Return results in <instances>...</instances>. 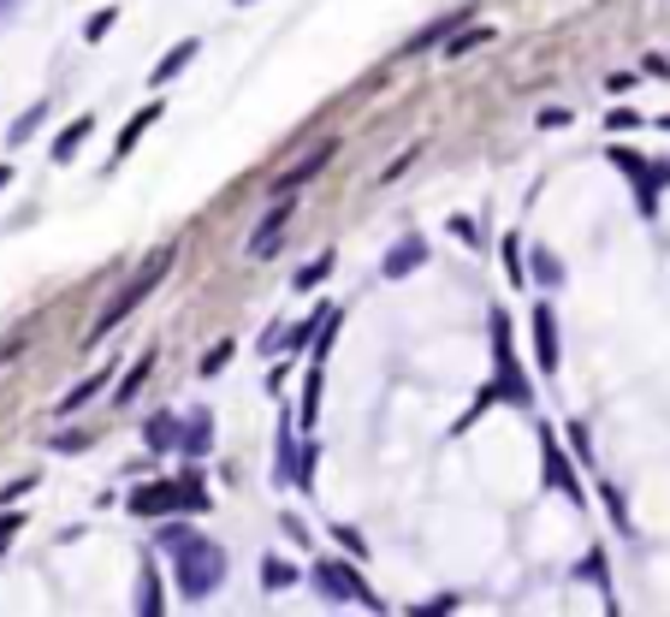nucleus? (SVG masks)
Wrapping results in <instances>:
<instances>
[{"label":"nucleus","mask_w":670,"mask_h":617,"mask_svg":"<svg viewBox=\"0 0 670 617\" xmlns=\"http://www.w3.org/2000/svg\"><path fill=\"white\" fill-rule=\"evenodd\" d=\"M576 576H581V581H593V588L606 594V611H617V588H611V570H606V553H599V546L576 564Z\"/></svg>","instance_id":"23"},{"label":"nucleus","mask_w":670,"mask_h":617,"mask_svg":"<svg viewBox=\"0 0 670 617\" xmlns=\"http://www.w3.org/2000/svg\"><path fill=\"white\" fill-rule=\"evenodd\" d=\"M280 528H285V535L297 540V546H308V528H303V517H291V510H280Z\"/></svg>","instance_id":"43"},{"label":"nucleus","mask_w":670,"mask_h":617,"mask_svg":"<svg viewBox=\"0 0 670 617\" xmlns=\"http://www.w3.org/2000/svg\"><path fill=\"white\" fill-rule=\"evenodd\" d=\"M12 7H19V0H0V24H7V19H12Z\"/></svg>","instance_id":"48"},{"label":"nucleus","mask_w":670,"mask_h":617,"mask_svg":"<svg viewBox=\"0 0 670 617\" xmlns=\"http://www.w3.org/2000/svg\"><path fill=\"white\" fill-rule=\"evenodd\" d=\"M487 42H493V24H475V30H463V24H457V37L445 42L439 54H445V60H463V54H475V48H487Z\"/></svg>","instance_id":"24"},{"label":"nucleus","mask_w":670,"mask_h":617,"mask_svg":"<svg viewBox=\"0 0 670 617\" xmlns=\"http://www.w3.org/2000/svg\"><path fill=\"white\" fill-rule=\"evenodd\" d=\"M528 315H535V363H540V374H558V308L535 303Z\"/></svg>","instance_id":"12"},{"label":"nucleus","mask_w":670,"mask_h":617,"mask_svg":"<svg viewBox=\"0 0 670 617\" xmlns=\"http://www.w3.org/2000/svg\"><path fill=\"white\" fill-rule=\"evenodd\" d=\"M315 588L326 594V599H338V606H363V611H386V599L368 588L363 576H356V564H345V558H321L315 570Z\"/></svg>","instance_id":"6"},{"label":"nucleus","mask_w":670,"mask_h":617,"mask_svg":"<svg viewBox=\"0 0 670 617\" xmlns=\"http://www.w3.org/2000/svg\"><path fill=\"white\" fill-rule=\"evenodd\" d=\"M179 452L191 457V463L214 452V409H191V416H184V427H179Z\"/></svg>","instance_id":"14"},{"label":"nucleus","mask_w":670,"mask_h":617,"mask_svg":"<svg viewBox=\"0 0 670 617\" xmlns=\"http://www.w3.org/2000/svg\"><path fill=\"white\" fill-rule=\"evenodd\" d=\"M659 125H664V131H670V113H664V119H659Z\"/></svg>","instance_id":"50"},{"label":"nucleus","mask_w":670,"mask_h":617,"mask_svg":"<svg viewBox=\"0 0 670 617\" xmlns=\"http://www.w3.org/2000/svg\"><path fill=\"white\" fill-rule=\"evenodd\" d=\"M635 83H641V72H611V78H606V95L617 101V95H629Z\"/></svg>","instance_id":"39"},{"label":"nucleus","mask_w":670,"mask_h":617,"mask_svg":"<svg viewBox=\"0 0 670 617\" xmlns=\"http://www.w3.org/2000/svg\"><path fill=\"white\" fill-rule=\"evenodd\" d=\"M641 72H647V78H664V83H670V60H664V54H647V60H641Z\"/></svg>","instance_id":"46"},{"label":"nucleus","mask_w":670,"mask_h":617,"mask_svg":"<svg viewBox=\"0 0 670 617\" xmlns=\"http://www.w3.org/2000/svg\"><path fill=\"white\" fill-rule=\"evenodd\" d=\"M161 113H166V101L154 95V101H143V108H136V113L125 119V125H119V143H113V166L125 161V154H131L136 143H143V136H149V125H154V119H161Z\"/></svg>","instance_id":"13"},{"label":"nucleus","mask_w":670,"mask_h":617,"mask_svg":"<svg viewBox=\"0 0 670 617\" xmlns=\"http://www.w3.org/2000/svg\"><path fill=\"white\" fill-rule=\"evenodd\" d=\"M540 487L558 493V499H570V505H588V493H581V475L570 469V457H564V445H558L552 427H540Z\"/></svg>","instance_id":"7"},{"label":"nucleus","mask_w":670,"mask_h":617,"mask_svg":"<svg viewBox=\"0 0 670 617\" xmlns=\"http://www.w3.org/2000/svg\"><path fill=\"white\" fill-rule=\"evenodd\" d=\"M333 308H338V303H315V308H308V315L297 321V327L285 333V351H291V356H303L308 345H315V333L326 327V315H333Z\"/></svg>","instance_id":"20"},{"label":"nucleus","mask_w":670,"mask_h":617,"mask_svg":"<svg viewBox=\"0 0 670 617\" xmlns=\"http://www.w3.org/2000/svg\"><path fill=\"white\" fill-rule=\"evenodd\" d=\"M599 499H606V517L617 523V535H629L635 523H629V505H623V493H617V487L606 482V487H599Z\"/></svg>","instance_id":"31"},{"label":"nucleus","mask_w":670,"mask_h":617,"mask_svg":"<svg viewBox=\"0 0 670 617\" xmlns=\"http://www.w3.org/2000/svg\"><path fill=\"white\" fill-rule=\"evenodd\" d=\"M451 237H457V244H480V220L475 214H451Z\"/></svg>","instance_id":"37"},{"label":"nucleus","mask_w":670,"mask_h":617,"mask_svg":"<svg viewBox=\"0 0 670 617\" xmlns=\"http://www.w3.org/2000/svg\"><path fill=\"white\" fill-rule=\"evenodd\" d=\"M173 255H179L173 244H161V250H154V255H149V262H143V267H136V273H131V280H125V285H119V291H113V297H108V308H101V315H95V327H90V338H83V345H90V351H95V345H101V338H113L119 327H125V321L136 315V308H143V303L154 297V291H161V280H166V267H173Z\"/></svg>","instance_id":"3"},{"label":"nucleus","mask_w":670,"mask_h":617,"mask_svg":"<svg viewBox=\"0 0 670 617\" xmlns=\"http://www.w3.org/2000/svg\"><path fill=\"white\" fill-rule=\"evenodd\" d=\"M179 409H154L149 416V427H143V445L149 452H179Z\"/></svg>","instance_id":"19"},{"label":"nucleus","mask_w":670,"mask_h":617,"mask_svg":"<svg viewBox=\"0 0 670 617\" xmlns=\"http://www.w3.org/2000/svg\"><path fill=\"white\" fill-rule=\"evenodd\" d=\"M42 119H48V101H30V108L19 113V125L7 131V143H12V149H19V143H30V136H37V125H42Z\"/></svg>","instance_id":"28"},{"label":"nucleus","mask_w":670,"mask_h":617,"mask_svg":"<svg viewBox=\"0 0 670 617\" xmlns=\"http://www.w3.org/2000/svg\"><path fill=\"white\" fill-rule=\"evenodd\" d=\"M19 528H24V510H7V517H0V546L19 535Z\"/></svg>","instance_id":"44"},{"label":"nucleus","mask_w":670,"mask_h":617,"mask_svg":"<svg viewBox=\"0 0 670 617\" xmlns=\"http://www.w3.org/2000/svg\"><path fill=\"white\" fill-rule=\"evenodd\" d=\"M90 136H95V113H78L72 125L54 136V161H60V166H65V161H78V149L90 143Z\"/></svg>","instance_id":"21"},{"label":"nucleus","mask_w":670,"mask_h":617,"mask_svg":"<svg viewBox=\"0 0 670 617\" xmlns=\"http://www.w3.org/2000/svg\"><path fill=\"white\" fill-rule=\"evenodd\" d=\"M635 125H641V113H629V108H611L606 113V131L617 136V131H635Z\"/></svg>","instance_id":"38"},{"label":"nucleus","mask_w":670,"mask_h":617,"mask_svg":"<svg viewBox=\"0 0 670 617\" xmlns=\"http://www.w3.org/2000/svg\"><path fill=\"white\" fill-rule=\"evenodd\" d=\"M108 386H113V363H101L95 374H83V381H78V386H72V392H65V398L54 404V416H78V409H83V404H95Z\"/></svg>","instance_id":"15"},{"label":"nucleus","mask_w":670,"mask_h":617,"mask_svg":"<svg viewBox=\"0 0 670 617\" xmlns=\"http://www.w3.org/2000/svg\"><path fill=\"white\" fill-rule=\"evenodd\" d=\"M611 166L629 179L641 220H659V191H670V161H647V154H635V149H623V143H611Z\"/></svg>","instance_id":"5"},{"label":"nucleus","mask_w":670,"mask_h":617,"mask_svg":"<svg viewBox=\"0 0 670 617\" xmlns=\"http://www.w3.org/2000/svg\"><path fill=\"white\" fill-rule=\"evenodd\" d=\"M564 125H576V113H564V108H546L540 113V131H564Z\"/></svg>","instance_id":"42"},{"label":"nucleus","mask_w":670,"mask_h":617,"mask_svg":"<svg viewBox=\"0 0 670 617\" xmlns=\"http://www.w3.org/2000/svg\"><path fill=\"white\" fill-rule=\"evenodd\" d=\"M416 611H422V617H427V611H463V594H439V599H422Z\"/></svg>","instance_id":"40"},{"label":"nucleus","mask_w":670,"mask_h":617,"mask_svg":"<svg viewBox=\"0 0 670 617\" xmlns=\"http://www.w3.org/2000/svg\"><path fill=\"white\" fill-rule=\"evenodd\" d=\"M30 487H37V475H19V482H12L7 493H0V505H12V499H24V493H30Z\"/></svg>","instance_id":"45"},{"label":"nucleus","mask_w":670,"mask_h":617,"mask_svg":"<svg viewBox=\"0 0 670 617\" xmlns=\"http://www.w3.org/2000/svg\"><path fill=\"white\" fill-rule=\"evenodd\" d=\"M409 161H416V149H404V154H398V161H392V166H386V173H380V184H398V179L409 173Z\"/></svg>","instance_id":"41"},{"label":"nucleus","mask_w":670,"mask_h":617,"mask_svg":"<svg viewBox=\"0 0 670 617\" xmlns=\"http://www.w3.org/2000/svg\"><path fill=\"white\" fill-rule=\"evenodd\" d=\"M161 546L173 553V576H179V594L191 599H209L220 581H226V553H220L214 540H202L196 528H184V523H166L161 528Z\"/></svg>","instance_id":"2"},{"label":"nucleus","mask_w":670,"mask_h":617,"mask_svg":"<svg viewBox=\"0 0 670 617\" xmlns=\"http://www.w3.org/2000/svg\"><path fill=\"white\" fill-rule=\"evenodd\" d=\"M528 280H540L546 291H558V285H564V267H558V255H552V250H535V267H528Z\"/></svg>","instance_id":"30"},{"label":"nucleus","mask_w":670,"mask_h":617,"mask_svg":"<svg viewBox=\"0 0 670 617\" xmlns=\"http://www.w3.org/2000/svg\"><path fill=\"white\" fill-rule=\"evenodd\" d=\"M333 540H338V546H345V553H351V558H368V540H363V535H356V528H351V523H333Z\"/></svg>","instance_id":"35"},{"label":"nucleus","mask_w":670,"mask_h":617,"mask_svg":"<svg viewBox=\"0 0 670 617\" xmlns=\"http://www.w3.org/2000/svg\"><path fill=\"white\" fill-rule=\"evenodd\" d=\"M291 581H297V564H285L280 553H267L262 558V594H285Z\"/></svg>","instance_id":"25"},{"label":"nucleus","mask_w":670,"mask_h":617,"mask_svg":"<svg viewBox=\"0 0 670 617\" xmlns=\"http://www.w3.org/2000/svg\"><path fill=\"white\" fill-rule=\"evenodd\" d=\"M285 345V327H280V321H273V327L262 333V351H280Z\"/></svg>","instance_id":"47"},{"label":"nucleus","mask_w":670,"mask_h":617,"mask_svg":"<svg viewBox=\"0 0 670 617\" xmlns=\"http://www.w3.org/2000/svg\"><path fill=\"white\" fill-rule=\"evenodd\" d=\"M125 510H131V517H154V523H166V517H202V510H209V487H202L196 469H184L179 482H154V475H143V482L131 487Z\"/></svg>","instance_id":"4"},{"label":"nucleus","mask_w":670,"mask_h":617,"mask_svg":"<svg viewBox=\"0 0 670 617\" xmlns=\"http://www.w3.org/2000/svg\"><path fill=\"white\" fill-rule=\"evenodd\" d=\"M333 267H338V255H333V250H321L308 267L291 273V285H297V291H315V285H326V273H333Z\"/></svg>","instance_id":"26"},{"label":"nucleus","mask_w":670,"mask_h":617,"mask_svg":"<svg viewBox=\"0 0 670 617\" xmlns=\"http://www.w3.org/2000/svg\"><path fill=\"white\" fill-rule=\"evenodd\" d=\"M498 255H505V280L522 291V280H528V267H522V237L505 232V237H498Z\"/></svg>","instance_id":"27"},{"label":"nucleus","mask_w":670,"mask_h":617,"mask_svg":"<svg viewBox=\"0 0 670 617\" xmlns=\"http://www.w3.org/2000/svg\"><path fill=\"white\" fill-rule=\"evenodd\" d=\"M422 262H427V237H416V232H409V237H398V244L386 250L380 273H386V280H409V273H416Z\"/></svg>","instance_id":"16"},{"label":"nucleus","mask_w":670,"mask_h":617,"mask_svg":"<svg viewBox=\"0 0 670 617\" xmlns=\"http://www.w3.org/2000/svg\"><path fill=\"white\" fill-rule=\"evenodd\" d=\"M7 184H12V166H0V191H7Z\"/></svg>","instance_id":"49"},{"label":"nucleus","mask_w":670,"mask_h":617,"mask_svg":"<svg viewBox=\"0 0 670 617\" xmlns=\"http://www.w3.org/2000/svg\"><path fill=\"white\" fill-rule=\"evenodd\" d=\"M149 374H154V356H143V363H131V368H125V381H119V392H113V398H119V404H131L136 392L149 386Z\"/></svg>","instance_id":"29"},{"label":"nucleus","mask_w":670,"mask_h":617,"mask_svg":"<svg viewBox=\"0 0 670 617\" xmlns=\"http://www.w3.org/2000/svg\"><path fill=\"white\" fill-rule=\"evenodd\" d=\"M493 404H510V409H535V386H528V374L517 363V345H510V315L505 308H493V381L469 398V409L451 422V434H469V427L487 416Z\"/></svg>","instance_id":"1"},{"label":"nucleus","mask_w":670,"mask_h":617,"mask_svg":"<svg viewBox=\"0 0 670 617\" xmlns=\"http://www.w3.org/2000/svg\"><path fill=\"white\" fill-rule=\"evenodd\" d=\"M226 363H232V338H220V345H214L209 356H202V363H196V368H202V381H214V374H220V368H226Z\"/></svg>","instance_id":"34"},{"label":"nucleus","mask_w":670,"mask_h":617,"mask_svg":"<svg viewBox=\"0 0 670 617\" xmlns=\"http://www.w3.org/2000/svg\"><path fill=\"white\" fill-rule=\"evenodd\" d=\"M113 24H119V7H101V12H90V19H83V42H101Z\"/></svg>","instance_id":"33"},{"label":"nucleus","mask_w":670,"mask_h":617,"mask_svg":"<svg viewBox=\"0 0 670 617\" xmlns=\"http://www.w3.org/2000/svg\"><path fill=\"white\" fill-rule=\"evenodd\" d=\"M237 7H255V0H237Z\"/></svg>","instance_id":"51"},{"label":"nucleus","mask_w":670,"mask_h":617,"mask_svg":"<svg viewBox=\"0 0 670 617\" xmlns=\"http://www.w3.org/2000/svg\"><path fill=\"white\" fill-rule=\"evenodd\" d=\"M196 54H202V37H184V42H173L161 60H154V72H149V83L154 90H166V83H179L184 72L196 65Z\"/></svg>","instance_id":"11"},{"label":"nucleus","mask_w":670,"mask_h":617,"mask_svg":"<svg viewBox=\"0 0 670 617\" xmlns=\"http://www.w3.org/2000/svg\"><path fill=\"white\" fill-rule=\"evenodd\" d=\"M136 617H161L166 611V599H161V564L154 558H143V570H136Z\"/></svg>","instance_id":"18"},{"label":"nucleus","mask_w":670,"mask_h":617,"mask_svg":"<svg viewBox=\"0 0 670 617\" xmlns=\"http://www.w3.org/2000/svg\"><path fill=\"white\" fill-rule=\"evenodd\" d=\"M564 434H570V445H576V463H581V469H593V434H588V422H570V427H564Z\"/></svg>","instance_id":"32"},{"label":"nucleus","mask_w":670,"mask_h":617,"mask_svg":"<svg viewBox=\"0 0 670 617\" xmlns=\"http://www.w3.org/2000/svg\"><path fill=\"white\" fill-rule=\"evenodd\" d=\"M291 214H297V202L280 196L262 220H255V232L244 237V255H250V262H267V255L280 250V237H285V226H291Z\"/></svg>","instance_id":"9"},{"label":"nucleus","mask_w":670,"mask_h":617,"mask_svg":"<svg viewBox=\"0 0 670 617\" xmlns=\"http://www.w3.org/2000/svg\"><path fill=\"white\" fill-rule=\"evenodd\" d=\"M457 24H463V12H445V19H434V24L422 30V37H409V42H404V54H427V48H445Z\"/></svg>","instance_id":"22"},{"label":"nucleus","mask_w":670,"mask_h":617,"mask_svg":"<svg viewBox=\"0 0 670 617\" xmlns=\"http://www.w3.org/2000/svg\"><path fill=\"white\" fill-rule=\"evenodd\" d=\"M333 154H338V143H315V149H308L297 166H291V173H280V179H273V196H297L303 184H315V179H321V166L333 161Z\"/></svg>","instance_id":"10"},{"label":"nucleus","mask_w":670,"mask_h":617,"mask_svg":"<svg viewBox=\"0 0 670 617\" xmlns=\"http://www.w3.org/2000/svg\"><path fill=\"white\" fill-rule=\"evenodd\" d=\"M303 427H297V416H280V439H273V487H303V452L308 445L297 439Z\"/></svg>","instance_id":"8"},{"label":"nucleus","mask_w":670,"mask_h":617,"mask_svg":"<svg viewBox=\"0 0 670 617\" xmlns=\"http://www.w3.org/2000/svg\"><path fill=\"white\" fill-rule=\"evenodd\" d=\"M90 445H95V434H78V427H72V434L48 439V452H90Z\"/></svg>","instance_id":"36"},{"label":"nucleus","mask_w":670,"mask_h":617,"mask_svg":"<svg viewBox=\"0 0 670 617\" xmlns=\"http://www.w3.org/2000/svg\"><path fill=\"white\" fill-rule=\"evenodd\" d=\"M321 381H326V363H321V356H308V368H303V404H297V427H303V434L321 422Z\"/></svg>","instance_id":"17"}]
</instances>
